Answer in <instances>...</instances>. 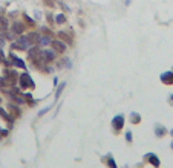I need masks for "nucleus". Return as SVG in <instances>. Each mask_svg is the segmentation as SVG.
<instances>
[{"label":"nucleus","instance_id":"1","mask_svg":"<svg viewBox=\"0 0 173 168\" xmlns=\"http://www.w3.org/2000/svg\"><path fill=\"white\" fill-rule=\"evenodd\" d=\"M32 43L28 40V37H22L18 38L16 43H12V49H22V51H26V49H31Z\"/></svg>","mask_w":173,"mask_h":168},{"label":"nucleus","instance_id":"2","mask_svg":"<svg viewBox=\"0 0 173 168\" xmlns=\"http://www.w3.org/2000/svg\"><path fill=\"white\" fill-rule=\"evenodd\" d=\"M20 86L22 89H34V81L31 79V76L28 74H22L20 75Z\"/></svg>","mask_w":173,"mask_h":168},{"label":"nucleus","instance_id":"3","mask_svg":"<svg viewBox=\"0 0 173 168\" xmlns=\"http://www.w3.org/2000/svg\"><path fill=\"white\" fill-rule=\"evenodd\" d=\"M123 125H124V116H121V115H118V116H115L113 119H112V127L115 129V130H121Z\"/></svg>","mask_w":173,"mask_h":168},{"label":"nucleus","instance_id":"4","mask_svg":"<svg viewBox=\"0 0 173 168\" xmlns=\"http://www.w3.org/2000/svg\"><path fill=\"white\" fill-rule=\"evenodd\" d=\"M52 48H54L55 52H58V54H63V52L66 51L65 41H60V40H54V41H52Z\"/></svg>","mask_w":173,"mask_h":168},{"label":"nucleus","instance_id":"5","mask_svg":"<svg viewBox=\"0 0 173 168\" xmlns=\"http://www.w3.org/2000/svg\"><path fill=\"white\" fill-rule=\"evenodd\" d=\"M40 58L46 63V61H52L54 58H55V55H54V52H51V51H43V52H40Z\"/></svg>","mask_w":173,"mask_h":168},{"label":"nucleus","instance_id":"6","mask_svg":"<svg viewBox=\"0 0 173 168\" xmlns=\"http://www.w3.org/2000/svg\"><path fill=\"white\" fill-rule=\"evenodd\" d=\"M161 81L164 84H173V72H164L161 75Z\"/></svg>","mask_w":173,"mask_h":168},{"label":"nucleus","instance_id":"7","mask_svg":"<svg viewBox=\"0 0 173 168\" xmlns=\"http://www.w3.org/2000/svg\"><path fill=\"white\" fill-rule=\"evenodd\" d=\"M23 31H25L23 23H20V21H14V25H12V32H14V34H22Z\"/></svg>","mask_w":173,"mask_h":168},{"label":"nucleus","instance_id":"8","mask_svg":"<svg viewBox=\"0 0 173 168\" xmlns=\"http://www.w3.org/2000/svg\"><path fill=\"white\" fill-rule=\"evenodd\" d=\"M11 60H12V64H14V67H20V69H25V61L23 60H20L17 57L11 55Z\"/></svg>","mask_w":173,"mask_h":168},{"label":"nucleus","instance_id":"9","mask_svg":"<svg viewBox=\"0 0 173 168\" xmlns=\"http://www.w3.org/2000/svg\"><path fill=\"white\" fill-rule=\"evenodd\" d=\"M146 159H147V161H150V164H152L155 168H159V159L156 157L155 154H147V156H146Z\"/></svg>","mask_w":173,"mask_h":168},{"label":"nucleus","instance_id":"10","mask_svg":"<svg viewBox=\"0 0 173 168\" xmlns=\"http://www.w3.org/2000/svg\"><path fill=\"white\" fill-rule=\"evenodd\" d=\"M28 40L32 43V44H35V43H38V40H40V35H38V32H29L28 35Z\"/></svg>","mask_w":173,"mask_h":168},{"label":"nucleus","instance_id":"11","mask_svg":"<svg viewBox=\"0 0 173 168\" xmlns=\"http://www.w3.org/2000/svg\"><path fill=\"white\" fill-rule=\"evenodd\" d=\"M40 44H43V46H48L49 43H52V40H51V37L49 35H46V37H40Z\"/></svg>","mask_w":173,"mask_h":168},{"label":"nucleus","instance_id":"12","mask_svg":"<svg viewBox=\"0 0 173 168\" xmlns=\"http://www.w3.org/2000/svg\"><path fill=\"white\" fill-rule=\"evenodd\" d=\"M66 21V17L63 16V14H58L57 17H55V23H58V25H61V23H65Z\"/></svg>","mask_w":173,"mask_h":168},{"label":"nucleus","instance_id":"13","mask_svg":"<svg viewBox=\"0 0 173 168\" xmlns=\"http://www.w3.org/2000/svg\"><path fill=\"white\" fill-rule=\"evenodd\" d=\"M9 110H11V115H12V118H18V115H20V112H18V109H16V107H12V106H9Z\"/></svg>","mask_w":173,"mask_h":168},{"label":"nucleus","instance_id":"14","mask_svg":"<svg viewBox=\"0 0 173 168\" xmlns=\"http://www.w3.org/2000/svg\"><path fill=\"white\" fill-rule=\"evenodd\" d=\"M164 134H166V130H164V127H162V125H161V127L158 125V127H156V136H164Z\"/></svg>","mask_w":173,"mask_h":168},{"label":"nucleus","instance_id":"15","mask_svg":"<svg viewBox=\"0 0 173 168\" xmlns=\"http://www.w3.org/2000/svg\"><path fill=\"white\" fill-rule=\"evenodd\" d=\"M65 86H66V84H65V83H63V84H60V86H58V89H57V93H55V99H58V96H60V93H61V92H63V89H65Z\"/></svg>","mask_w":173,"mask_h":168},{"label":"nucleus","instance_id":"16","mask_svg":"<svg viewBox=\"0 0 173 168\" xmlns=\"http://www.w3.org/2000/svg\"><path fill=\"white\" fill-rule=\"evenodd\" d=\"M107 165H109V168H117V165H115V161H113L112 157H107Z\"/></svg>","mask_w":173,"mask_h":168},{"label":"nucleus","instance_id":"17","mask_svg":"<svg viewBox=\"0 0 173 168\" xmlns=\"http://www.w3.org/2000/svg\"><path fill=\"white\" fill-rule=\"evenodd\" d=\"M0 115H2V116H3V118H5L6 121H11V118H9V115H8V113L5 112L3 109H0Z\"/></svg>","mask_w":173,"mask_h":168},{"label":"nucleus","instance_id":"18","mask_svg":"<svg viewBox=\"0 0 173 168\" xmlns=\"http://www.w3.org/2000/svg\"><path fill=\"white\" fill-rule=\"evenodd\" d=\"M132 116H133V118H132V122H133V124H135V122H139V115L132 113Z\"/></svg>","mask_w":173,"mask_h":168},{"label":"nucleus","instance_id":"19","mask_svg":"<svg viewBox=\"0 0 173 168\" xmlns=\"http://www.w3.org/2000/svg\"><path fill=\"white\" fill-rule=\"evenodd\" d=\"M0 26H2V28H6V19H5V17H0Z\"/></svg>","mask_w":173,"mask_h":168},{"label":"nucleus","instance_id":"20","mask_svg":"<svg viewBox=\"0 0 173 168\" xmlns=\"http://www.w3.org/2000/svg\"><path fill=\"white\" fill-rule=\"evenodd\" d=\"M126 139H127V142H132V133L130 131L126 133Z\"/></svg>","mask_w":173,"mask_h":168},{"label":"nucleus","instance_id":"21","mask_svg":"<svg viewBox=\"0 0 173 168\" xmlns=\"http://www.w3.org/2000/svg\"><path fill=\"white\" fill-rule=\"evenodd\" d=\"M3 46H5V37H3V35L0 34V49H2Z\"/></svg>","mask_w":173,"mask_h":168},{"label":"nucleus","instance_id":"22","mask_svg":"<svg viewBox=\"0 0 173 168\" xmlns=\"http://www.w3.org/2000/svg\"><path fill=\"white\" fill-rule=\"evenodd\" d=\"M49 109H51V106H49V107H46V109H43V110H40V112H38V116H41V115H45V113L48 112Z\"/></svg>","mask_w":173,"mask_h":168},{"label":"nucleus","instance_id":"23","mask_svg":"<svg viewBox=\"0 0 173 168\" xmlns=\"http://www.w3.org/2000/svg\"><path fill=\"white\" fill-rule=\"evenodd\" d=\"M25 19H26V21H28V23H29V25H34V21H32V20L29 19V17H28V16H26V14H25Z\"/></svg>","mask_w":173,"mask_h":168},{"label":"nucleus","instance_id":"24","mask_svg":"<svg viewBox=\"0 0 173 168\" xmlns=\"http://www.w3.org/2000/svg\"><path fill=\"white\" fill-rule=\"evenodd\" d=\"M3 58H5V55H3V51L0 49V61H3Z\"/></svg>","mask_w":173,"mask_h":168},{"label":"nucleus","instance_id":"25","mask_svg":"<svg viewBox=\"0 0 173 168\" xmlns=\"http://www.w3.org/2000/svg\"><path fill=\"white\" fill-rule=\"evenodd\" d=\"M169 101H170V102H173V95H170V96H169ZM173 106V104H172Z\"/></svg>","mask_w":173,"mask_h":168},{"label":"nucleus","instance_id":"26","mask_svg":"<svg viewBox=\"0 0 173 168\" xmlns=\"http://www.w3.org/2000/svg\"><path fill=\"white\" fill-rule=\"evenodd\" d=\"M170 147H172V148H173V142H172V144H170Z\"/></svg>","mask_w":173,"mask_h":168},{"label":"nucleus","instance_id":"27","mask_svg":"<svg viewBox=\"0 0 173 168\" xmlns=\"http://www.w3.org/2000/svg\"><path fill=\"white\" fill-rule=\"evenodd\" d=\"M170 134H172V136H173V130H172V131H170Z\"/></svg>","mask_w":173,"mask_h":168}]
</instances>
